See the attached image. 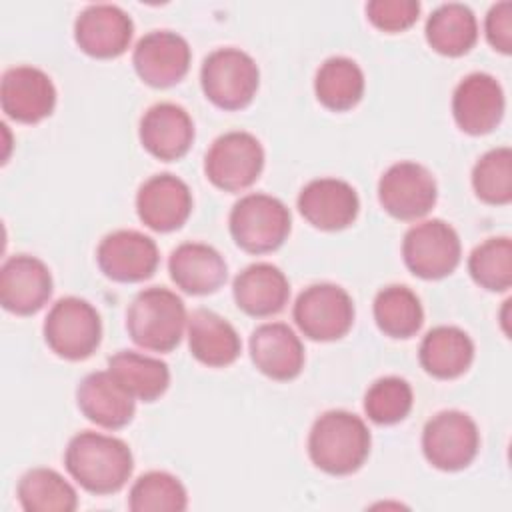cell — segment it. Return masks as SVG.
Instances as JSON below:
<instances>
[{"mask_svg":"<svg viewBox=\"0 0 512 512\" xmlns=\"http://www.w3.org/2000/svg\"><path fill=\"white\" fill-rule=\"evenodd\" d=\"M250 358L264 376L286 382L302 372L304 346L288 324L266 322L250 336Z\"/></svg>","mask_w":512,"mask_h":512,"instance_id":"obj_22","label":"cell"},{"mask_svg":"<svg viewBox=\"0 0 512 512\" xmlns=\"http://www.w3.org/2000/svg\"><path fill=\"white\" fill-rule=\"evenodd\" d=\"M172 282L186 294L204 296L216 292L228 278L222 254L204 242H184L168 258Z\"/></svg>","mask_w":512,"mask_h":512,"instance_id":"obj_23","label":"cell"},{"mask_svg":"<svg viewBox=\"0 0 512 512\" xmlns=\"http://www.w3.org/2000/svg\"><path fill=\"white\" fill-rule=\"evenodd\" d=\"M484 32L494 50L502 54L512 52V2H498L488 10Z\"/></svg>","mask_w":512,"mask_h":512,"instance_id":"obj_37","label":"cell"},{"mask_svg":"<svg viewBox=\"0 0 512 512\" xmlns=\"http://www.w3.org/2000/svg\"><path fill=\"white\" fill-rule=\"evenodd\" d=\"M48 348L64 360H84L96 352L102 340L98 310L84 298H60L48 310L42 326Z\"/></svg>","mask_w":512,"mask_h":512,"instance_id":"obj_6","label":"cell"},{"mask_svg":"<svg viewBox=\"0 0 512 512\" xmlns=\"http://www.w3.org/2000/svg\"><path fill=\"white\" fill-rule=\"evenodd\" d=\"M506 100L500 82L486 72L464 76L452 94V116L458 128L470 136L492 132L504 116Z\"/></svg>","mask_w":512,"mask_h":512,"instance_id":"obj_13","label":"cell"},{"mask_svg":"<svg viewBox=\"0 0 512 512\" xmlns=\"http://www.w3.org/2000/svg\"><path fill=\"white\" fill-rule=\"evenodd\" d=\"M420 14L418 0H372L366 4V16L382 32L408 30Z\"/></svg>","mask_w":512,"mask_h":512,"instance_id":"obj_36","label":"cell"},{"mask_svg":"<svg viewBox=\"0 0 512 512\" xmlns=\"http://www.w3.org/2000/svg\"><path fill=\"white\" fill-rule=\"evenodd\" d=\"M472 280L490 292H506L512 286V242L508 236L488 238L468 256Z\"/></svg>","mask_w":512,"mask_h":512,"instance_id":"obj_33","label":"cell"},{"mask_svg":"<svg viewBox=\"0 0 512 512\" xmlns=\"http://www.w3.org/2000/svg\"><path fill=\"white\" fill-rule=\"evenodd\" d=\"M230 234L238 248L250 254L278 250L292 228L290 210L270 194L252 192L242 196L230 210Z\"/></svg>","mask_w":512,"mask_h":512,"instance_id":"obj_4","label":"cell"},{"mask_svg":"<svg viewBox=\"0 0 512 512\" xmlns=\"http://www.w3.org/2000/svg\"><path fill=\"white\" fill-rule=\"evenodd\" d=\"M426 42L442 56H464L478 40V22L474 12L460 2L438 6L426 20Z\"/></svg>","mask_w":512,"mask_h":512,"instance_id":"obj_27","label":"cell"},{"mask_svg":"<svg viewBox=\"0 0 512 512\" xmlns=\"http://www.w3.org/2000/svg\"><path fill=\"white\" fill-rule=\"evenodd\" d=\"M134 34L132 18L114 4H90L74 22V40L78 48L100 60L122 56Z\"/></svg>","mask_w":512,"mask_h":512,"instance_id":"obj_16","label":"cell"},{"mask_svg":"<svg viewBox=\"0 0 512 512\" xmlns=\"http://www.w3.org/2000/svg\"><path fill=\"white\" fill-rule=\"evenodd\" d=\"M64 466L84 490L104 496L126 486L134 470V458L124 440L84 430L70 438Z\"/></svg>","mask_w":512,"mask_h":512,"instance_id":"obj_1","label":"cell"},{"mask_svg":"<svg viewBox=\"0 0 512 512\" xmlns=\"http://www.w3.org/2000/svg\"><path fill=\"white\" fill-rule=\"evenodd\" d=\"M136 212L154 232L178 230L192 212V192L174 174H154L136 192Z\"/></svg>","mask_w":512,"mask_h":512,"instance_id":"obj_19","label":"cell"},{"mask_svg":"<svg viewBox=\"0 0 512 512\" xmlns=\"http://www.w3.org/2000/svg\"><path fill=\"white\" fill-rule=\"evenodd\" d=\"M364 72L346 56L326 58L314 76V92L318 102L332 112L354 108L364 96Z\"/></svg>","mask_w":512,"mask_h":512,"instance_id":"obj_29","label":"cell"},{"mask_svg":"<svg viewBox=\"0 0 512 512\" xmlns=\"http://www.w3.org/2000/svg\"><path fill=\"white\" fill-rule=\"evenodd\" d=\"M186 330L192 356L210 368L230 366L242 352V342L234 326L212 310H194L188 316Z\"/></svg>","mask_w":512,"mask_h":512,"instance_id":"obj_25","label":"cell"},{"mask_svg":"<svg viewBox=\"0 0 512 512\" xmlns=\"http://www.w3.org/2000/svg\"><path fill=\"white\" fill-rule=\"evenodd\" d=\"M192 52L184 36L170 30L144 34L132 54V64L140 80L152 88L178 84L190 68Z\"/></svg>","mask_w":512,"mask_h":512,"instance_id":"obj_14","label":"cell"},{"mask_svg":"<svg viewBox=\"0 0 512 512\" xmlns=\"http://www.w3.org/2000/svg\"><path fill=\"white\" fill-rule=\"evenodd\" d=\"M300 332L316 342H332L348 334L354 324L352 296L338 284L320 282L304 288L292 308Z\"/></svg>","mask_w":512,"mask_h":512,"instance_id":"obj_8","label":"cell"},{"mask_svg":"<svg viewBox=\"0 0 512 512\" xmlns=\"http://www.w3.org/2000/svg\"><path fill=\"white\" fill-rule=\"evenodd\" d=\"M418 360L430 376L452 380L470 368L474 360V342L458 326H436L422 338Z\"/></svg>","mask_w":512,"mask_h":512,"instance_id":"obj_26","label":"cell"},{"mask_svg":"<svg viewBox=\"0 0 512 512\" xmlns=\"http://www.w3.org/2000/svg\"><path fill=\"white\" fill-rule=\"evenodd\" d=\"M200 86L214 106L242 110L258 92L260 70L248 52L232 46L218 48L202 62Z\"/></svg>","mask_w":512,"mask_h":512,"instance_id":"obj_5","label":"cell"},{"mask_svg":"<svg viewBox=\"0 0 512 512\" xmlns=\"http://www.w3.org/2000/svg\"><path fill=\"white\" fill-rule=\"evenodd\" d=\"M438 198L432 172L410 160L392 164L378 180V200L382 208L398 220H418L426 216Z\"/></svg>","mask_w":512,"mask_h":512,"instance_id":"obj_11","label":"cell"},{"mask_svg":"<svg viewBox=\"0 0 512 512\" xmlns=\"http://www.w3.org/2000/svg\"><path fill=\"white\" fill-rule=\"evenodd\" d=\"M76 404L90 422L108 430L124 428L136 412V398L108 370L92 372L80 380Z\"/></svg>","mask_w":512,"mask_h":512,"instance_id":"obj_21","label":"cell"},{"mask_svg":"<svg viewBox=\"0 0 512 512\" xmlns=\"http://www.w3.org/2000/svg\"><path fill=\"white\" fill-rule=\"evenodd\" d=\"M462 256L458 232L444 220L432 218L414 224L402 240V258L408 270L424 280L452 274Z\"/></svg>","mask_w":512,"mask_h":512,"instance_id":"obj_9","label":"cell"},{"mask_svg":"<svg viewBox=\"0 0 512 512\" xmlns=\"http://www.w3.org/2000/svg\"><path fill=\"white\" fill-rule=\"evenodd\" d=\"M236 306L254 318L278 314L290 298V282L284 272L270 262L246 266L232 284Z\"/></svg>","mask_w":512,"mask_h":512,"instance_id":"obj_24","label":"cell"},{"mask_svg":"<svg viewBox=\"0 0 512 512\" xmlns=\"http://www.w3.org/2000/svg\"><path fill=\"white\" fill-rule=\"evenodd\" d=\"M108 372L142 402L158 400L170 384L168 364L132 350H120L108 358Z\"/></svg>","mask_w":512,"mask_h":512,"instance_id":"obj_28","label":"cell"},{"mask_svg":"<svg viewBox=\"0 0 512 512\" xmlns=\"http://www.w3.org/2000/svg\"><path fill=\"white\" fill-rule=\"evenodd\" d=\"M414 404L412 386L400 376L378 378L364 394L366 416L380 426H390L404 420Z\"/></svg>","mask_w":512,"mask_h":512,"instance_id":"obj_35","label":"cell"},{"mask_svg":"<svg viewBox=\"0 0 512 512\" xmlns=\"http://www.w3.org/2000/svg\"><path fill=\"white\" fill-rule=\"evenodd\" d=\"M52 296L50 268L36 256H10L0 268V304L16 314H36Z\"/></svg>","mask_w":512,"mask_h":512,"instance_id":"obj_17","label":"cell"},{"mask_svg":"<svg viewBox=\"0 0 512 512\" xmlns=\"http://www.w3.org/2000/svg\"><path fill=\"white\" fill-rule=\"evenodd\" d=\"M474 194L492 206H506L512 200V152L508 146L482 154L472 168Z\"/></svg>","mask_w":512,"mask_h":512,"instance_id":"obj_34","label":"cell"},{"mask_svg":"<svg viewBox=\"0 0 512 512\" xmlns=\"http://www.w3.org/2000/svg\"><path fill=\"white\" fill-rule=\"evenodd\" d=\"M128 508L132 512H182L188 508V494L174 474L150 470L132 484Z\"/></svg>","mask_w":512,"mask_h":512,"instance_id":"obj_32","label":"cell"},{"mask_svg":"<svg viewBox=\"0 0 512 512\" xmlns=\"http://www.w3.org/2000/svg\"><path fill=\"white\" fill-rule=\"evenodd\" d=\"M140 144L148 154L162 162L180 160L194 142V122L190 114L174 102L150 106L138 126Z\"/></svg>","mask_w":512,"mask_h":512,"instance_id":"obj_20","label":"cell"},{"mask_svg":"<svg viewBox=\"0 0 512 512\" xmlns=\"http://www.w3.org/2000/svg\"><path fill=\"white\" fill-rule=\"evenodd\" d=\"M376 326L390 338H412L424 322V310L416 292L404 284H390L374 298Z\"/></svg>","mask_w":512,"mask_h":512,"instance_id":"obj_31","label":"cell"},{"mask_svg":"<svg viewBox=\"0 0 512 512\" xmlns=\"http://www.w3.org/2000/svg\"><path fill=\"white\" fill-rule=\"evenodd\" d=\"M188 324L182 298L164 288L150 286L134 296L126 312V330L132 342L150 352L174 350Z\"/></svg>","mask_w":512,"mask_h":512,"instance_id":"obj_3","label":"cell"},{"mask_svg":"<svg viewBox=\"0 0 512 512\" xmlns=\"http://www.w3.org/2000/svg\"><path fill=\"white\" fill-rule=\"evenodd\" d=\"M264 148L260 140L244 130L218 136L204 158L206 178L224 192H242L262 174Z\"/></svg>","mask_w":512,"mask_h":512,"instance_id":"obj_7","label":"cell"},{"mask_svg":"<svg viewBox=\"0 0 512 512\" xmlns=\"http://www.w3.org/2000/svg\"><path fill=\"white\" fill-rule=\"evenodd\" d=\"M370 444V430L360 416L348 410H328L310 428L308 456L322 472L346 476L362 468Z\"/></svg>","mask_w":512,"mask_h":512,"instance_id":"obj_2","label":"cell"},{"mask_svg":"<svg viewBox=\"0 0 512 512\" xmlns=\"http://www.w3.org/2000/svg\"><path fill=\"white\" fill-rule=\"evenodd\" d=\"M298 210L314 228L336 232L348 228L356 220L360 198L354 186L346 180L316 178L300 190Z\"/></svg>","mask_w":512,"mask_h":512,"instance_id":"obj_18","label":"cell"},{"mask_svg":"<svg viewBox=\"0 0 512 512\" xmlns=\"http://www.w3.org/2000/svg\"><path fill=\"white\" fill-rule=\"evenodd\" d=\"M478 448L480 432L466 412L442 410L424 424L422 452L438 470H464L474 462Z\"/></svg>","mask_w":512,"mask_h":512,"instance_id":"obj_10","label":"cell"},{"mask_svg":"<svg viewBox=\"0 0 512 512\" xmlns=\"http://www.w3.org/2000/svg\"><path fill=\"white\" fill-rule=\"evenodd\" d=\"M100 272L114 282H142L160 262L156 242L138 230H114L96 248Z\"/></svg>","mask_w":512,"mask_h":512,"instance_id":"obj_12","label":"cell"},{"mask_svg":"<svg viewBox=\"0 0 512 512\" xmlns=\"http://www.w3.org/2000/svg\"><path fill=\"white\" fill-rule=\"evenodd\" d=\"M0 104L8 118L20 124H36L54 112V82L36 66H12L0 82Z\"/></svg>","mask_w":512,"mask_h":512,"instance_id":"obj_15","label":"cell"},{"mask_svg":"<svg viewBox=\"0 0 512 512\" xmlns=\"http://www.w3.org/2000/svg\"><path fill=\"white\" fill-rule=\"evenodd\" d=\"M20 506L26 512H72L78 508L74 486L52 468H32L16 488Z\"/></svg>","mask_w":512,"mask_h":512,"instance_id":"obj_30","label":"cell"}]
</instances>
